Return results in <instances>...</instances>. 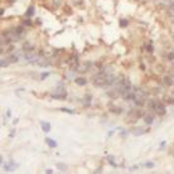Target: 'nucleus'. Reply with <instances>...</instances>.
<instances>
[{
  "mask_svg": "<svg viewBox=\"0 0 174 174\" xmlns=\"http://www.w3.org/2000/svg\"><path fill=\"white\" fill-rule=\"evenodd\" d=\"M145 168H154V163H151V162H146L145 163Z\"/></svg>",
  "mask_w": 174,
  "mask_h": 174,
  "instance_id": "nucleus-25",
  "label": "nucleus"
},
{
  "mask_svg": "<svg viewBox=\"0 0 174 174\" xmlns=\"http://www.w3.org/2000/svg\"><path fill=\"white\" fill-rule=\"evenodd\" d=\"M33 15H34V6H29L28 11L25 13V16H27V18H32Z\"/></svg>",
  "mask_w": 174,
  "mask_h": 174,
  "instance_id": "nucleus-15",
  "label": "nucleus"
},
{
  "mask_svg": "<svg viewBox=\"0 0 174 174\" xmlns=\"http://www.w3.org/2000/svg\"><path fill=\"white\" fill-rule=\"evenodd\" d=\"M14 135H15V130H11V131H10V134H9V136H10V138H13Z\"/></svg>",
  "mask_w": 174,
  "mask_h": 174,
  "instance_id": "nucleus-30",
  "label": "nucleus"
},
{
  "mask_svg": "<svg viewBox=\"0 0 174 174\" xmlns=\"http://www.w3.org/2000/svg\"><path fill=\"white\" fill-rule=\"evenodd\" d=\"M126 135H128V131H124V130H122V131H121V136H122V138H126Z\"/></svg>",
  "mask_w": 174,
  "mask_h": 174,
  "instance_id": "nucleus-28",
  "label": "nucleus"
},
{
  "mask_svg": "<svg viewBox=\"0 0 174 174\" xmlns=\"http://www.w3.org/2000/svg\"><path fill=\"white\" fill-rule=\"evenodd\" d=\"M67 96L66 90H65V86H63V82H59L58 87L54 90V92L52 93V97L56 100H65Z\"/></svg>",
  "mask_w": 174,
  "mask_h": 174,
  "instance_id": "nucleus-4",
  "label": "nucleus"
},
{
  "mask_svg": "<svg viewBox=\"0 0 174 174\" xmlns=\"http://www.w3.org/2000/svg\"><path fill=\"white\" fill-rule=\"evenodd\" d=\"M148 50H149V52H153V47L151 45H148Z\"/></svg>",
  "mask_w": 174,
  "mask_h": 174,
  "instance_id": "nucleus-32",
  "label": "nucleus"
},
{
  "mask_svg": "<svg viewBox=\"0 0 174 174\" xmlns=\"http://www.w3.org/2000/svg\"><path fill=\"white\" fill-rule=\"evenodd\" d=\"M24 25H32V22H31V20H24Z\"/></svg>",
  "mask_w": 174,
  "mask_h": 174,
  "instance_id": "nucleus-29",
  "label": "nucleus"
},
{
  "mask_svg": "<svg viewBox=\"0 0 174 174\" xmlns=\"http://www.w3.org/2000/svg\"><path fill=\"white\" fill-rule=\"evenodd\" d=\"M72 3L75 4V6H80L83 4V0H72Z\"/></svg>",
  "mask_w": 174,
  "mask_h": 174,
  "instance_id": "nucleus-21",
  "label": "nucleus"
},
{
  "mask_svg": "<svg viewBox=\"0 0 174 174\" xmlns=\"http://www.w3.org/2000/svg\"><path fill=\"white\" fill-rule=\"evenodd\" d=\"M115 76H107L105 75L102 71H100L99 73H96L93 76V85L99 87H107V86H112L114 81H115Z\"/></svg>",
  "mask_w": 174,
  "mask_h": 174,
  "instance_id": "nucleus-1",
  "label": "nucleus"
},
{
  "mask_svg": "<svg viewBox=\"0 0 174 174\" xmlns=\"http://www.w3.org/2000/svg\"><path fill=\"white\" fill-rule=\"evenodd\" d=\"M91 99H92V97H91V95H87V96H86V99H85V100H86V105H90V102H91Z\"/></svg>",
  "mask_w": 174,
  "mask_h": 174,
  "instance_id": "nucleus-27",
  "label": "nucleus"
},
{
  "mask_svg": "<svg viewBox=\"0 0 174 174\" xmlns=\"http://www.w3.org/2000/svg\"><path fill=\"white\" fill-rule=\"evenodd\" d=\"M9 63H10V62L8 61L6 58H3V59H1V63H0V65H1V67H6L8 65H9Z\"/></svg>",
  "mask_w": 174,
  "mask_h": 174,
  "instance_id": "nucleus-20",
  "label": "nucleus"
},
{
  "mask_svg": "<svg viewBox=\"0 0 174 174\" xmlns=\"http://www.w3.org/2000/svg\"><path fill=\"white\" fill-rule=\"evenodd\" d=\"M9 62L10 63H16L18 62V56H15V54H11L9 57Z\"/></svg>",
  "mask_w": 174,
  "mask_h": 174,
  "instance_id": "nucleus-18",
  "label": "nucleus"
},
{
  "mask_svg": "<svg viewBox=\"0 0 174 174\" xmlns=\"http://www.w3.org/2000/svg\"><path fill=\"white\" fill-rule=\"evenodd\" d=\"M61 111H63V112H67V114H73V111H72L71 109H66V107H62V109H59Z\"/></svg>",
  "mask_w": 174,
  "mask_h": 174,
  "instance_id": "nucleus-22",
  "label": "nucleus"
},
{
  "mask_svg": "<svg viewBox=\"0 0 174 174\" xmlns=\"http://www.w3.org/2000/svg\"><path fill=\"white\" fill-rule=\"evenodd\" d=\"M75 82L78 85V86H85V85L87 83V81L85 78H82V77H78V78H76L75 80Z\"/></svg>",
  "mask_w": 174,
  "mask_h": 174,
  "instance_id": "nucleus-14",
  "label": "nucleus"
},
{
  "mask_svg": "<svg viewBox=\"0 0 174 174\" xmlns=\"http://www.w3.org/2000/svg\"><path fill=\"white\" fill-rule=\"evenodd\" d=\"M149 109L153 112H155L158 116H164L165 115V106L163 102H160L159 100L153 99L149 101Z\"/></svg>",
  "mask_w": 174,
  "mask_h": 174,
  "instance_id": "nucleus-2",
  "label": "nucleus"
},
{
  "mask_svg": "<svg viewBox=\"0 0 174 174\" xmlns=\"http://www.w3.org/2000/svg\"><path fill=\"white\" fill-rule=\"evenodd\" d=\"M49 75H50L49 72H45V73H42V75H40V80H45V78L48 77Z\"/></svg>",
  "mask_w": 174,
  "mask_h": 174,
  "instance_id": "nucleus-26",
  "label": "nucleus"
},
{
  "mask_svg": "<svg viewBox=\"0 0 174 174\" xmlns=\"http://www.w3.org/2000/svg\"><path fill=\"white\" fill-rule=\"evenodd\" d=\"M47 173H48V174H50V173H53V170H52V169H47V170H45Z\"/></svg>",
  "mask_w": 174,
  "mask_h": 174,
  "instance_id": "nucleus-33",
  "label": "nucleus"
},
{
  "mask_svg": "<svg viewBox=\"0 0 174 174\" xmlns=\"http://www.w3.org/2000/svg\"><path fill=\"white\" fill-rule=\"evenodd\" d=\"M88 67H90V63L80 65V66H77V71H78V72H86V71H88Z\"/></svg>",
  "mask_w": 174,
  "mask_h": 174,
  "instance_id": "nucleus-13",
  "label": "nucleus"
},
{
  "mask_svg": "<svg viewBox=\"0 0 174 174\" xmlns=\"http://www.w3.org/2000/svg\"><path fill=\"white\" fill-rule=\"evenodd\" d=\"M107 160H109V163L111 164L112 167H116V164L114 163V158H112V156H107Z\"/></svg>",
  "mask_w": 174,
  "mask_h": 174,
  "instance_id": "nucleus-23",
  "label": "nucleus"
},
{
  "mask_svg": "<svg viewBox=\"0 0 174 174\" xmlns=\"http://www.w3.org/2000/svg\"><path fill=\"white\" fill-rule=\"evenodd\" d=\"M37 65L40 66V67H47V66H49V61H48V59H47L45 57L39 56V59H38Z\"/></svg>",
  "mask_w": 174,
  "mask_h": 174,
  "instance_id": "nucleus-7",
  "label": "nucleus"
},
{
  "mask_svg": "<svg viewBox=\"0 0 174 174\" xmlns=\"http://www.w3.org/2000/svg\"><path fill=\"white\" fill-rule=\"evenodd\" d=\"M168 13H169V14H170L172 16H174V1L168 6Z\"/></svg>",
  "mask_w": 174,
  "mask_h": 174,
  "instance_id": "nucleus-17",
  "label": "nucleus"
},
{
  "mask_svg": "<svg viewBox=\"0 0 174 174\" xmlns=\"http://www.w3.org/2000/svg\"><path fill=\"white\" fill-rule=\"evenodd\" d=\"M144 121H145L146 125H151L153 122H154V115H153V114H146V115H144Z\"/></svg>",
  "mask_w": 174,
  "mask_h": 174,
  "instance_id": "nucleus-9",
  "label": "nucleus"
},
{
  "mask_svg": "<svg viewBox=\"0 0 174 174\" xmlns=\"http://www.w3.org/2000/svg\"><path fill=\"white\" fill-rule=\"evenodd\" d=\"M57 168L58 169H61V172H66V169H67V167L65 164H62V163H58L57 164Z\"/></svg>",
  "mask_w": 174,
  "mask_h": 174,
  "instance_id": "nucleus-19",
  "label": "nucleus"
},
{
  "mask_svg": "<svg viewBox=\"0 0 174 174\" xmlns=\"http://www.w3.org/2000/svg\"><path fill=\"white\" fill-rule=\"evenodd\" d=\"M174 81L172 80V77H169V76H167V77L164 78V85H167V86H173Z\"/></svg>",
  "mask_w": 174,
  "mask_h": 174,
  "instance_id": "nucleus-16",
  "label": "nucleus"
},
{
  "mask_svg": "<svg viewBox=\"0 0 174 174\" xmlns=\"http://www.w3.org/2000/svg\"><path fill=\"white\" fill-rule=\"evenodd\" d=\"M148 130H145L144 128H136V129H134L131 133H133V135H135V136H141V135H144L146 133Z\"/></svg>",
  "mask_w": 174,
  "mask_h": 174,
  "instance_id": "nucleus-8",
  "label": "nucleus"
},
{
  "mask_svg": "<svg viewBox=\"0 0 174 174\" xmlns=\"http://www.w3.org/2000/svg\"><path fill=\"white\" fill-rule=\"evenodd\" d=\"M40 126H42V130H43L44 133H49V131H50V124H49V122L42 121L40 122Z\"/></svg>",
  "mask_w": 174,
  "mask_h": 174,
  "instance_id": "nucleus-11",
  "label": "nucleus"
},
{
  "mask_svg": "<svg viewBox=\"0 0 174 174\" xmlns=\"http://www.w3.org/2000/svg\"><path fill=\"white\" fill-rule=\"evenodd\" d=\"M3 168L5 169L6 172H14V169H15V165H14V162H10L9 164H5V163H3Z\"/></svg>",
  "mask_w": 174,
  "mask_h": 174,
  "instance_id": "nucleus-10",
  "label": "nucleus"
},
{
  "mask_svg": "<svg viewBox=\"0 0 174 174\" xmlns=\"http://www.w3.org/2000/svg\"><path fill=\"white\" fill-rule=\"evenodd\" d=\"M44 141H45V144H47V145H48L49 148H56V146H57V143L54 141V140H52L50 138H45Z\"/></svg>",
  "mask_w": 174,
  "mask_h": 174,
  "instance_id": "nucleus-12",
  "label": "nucleus"
},
{
  "mask_svg": "<svg viewBox=\"0 0 174 174\" xmlns=\"http://www.w3.org/2000/svg\"><path fill=\"white\" fill-rule=\"evenodd\" d=\"M126 25H128V20L121 19V20H120V27H126Z\"/></svg>",
  "mask_w": 174,
  "mask_h": 174,
  "instance_id": "nucleus-24",
  "label": "nucleus"
},
{
  "mask_svg": "<svg viewBox=\"0 0 174 174\" xmlns=\"http://www.w3.org/2000/svg\"><path fill=\"white\" fill-rule=\"evenodd\" d=\"M145 99H146V93L141 90H139V88H136V92H135V96H134V100H133L135 102V105L143 106L145 104Z\"/></svg>",
  "mask_w": 174,
  "mask_h": 174,
  "instance_id": "nucleus-5",
  "label": "nucleus"
},
{
  "mask_svg": "<svg viewBox=\"0 0 174 174\" xmlns=\"http://www.w3.org/2000/svg\"><path fill=\"white\" fill-rule=\"evenodd\" d=\"M164 146H165V141H162V144H160V150H162Z\"/></svg>",
  "mask_w": 174,
  "mask_h": 174,
  "instance_id": "nucleus-31",
  "label": "nucleus"
},
{
  "mask_svg": "<svg viewBox=\"0 0 174 174\" xmlns=\"http://www.w3.org/2000/svg\"><path fill=\"white\" fill-rule=\"evenodd\" d=\"M104 72L105 75H107V76H115V68H114V66H111V65H109V66H105L102 70H101Z\"/></svg>",
  "mask_w": 174,
  "mask_h": 174,
  "instance_id": "nucleus-6",
  "label": "nucleus"
},
{
  "mask_svg": "<svg viewBox=\"0 0 174 174\" xmlns=\"http://www.w3.org/2000/svg\"><path fill=\"white\" fill-rule=\"evenodd\" d=\"M3 36L6 37V39L9 42H18V40L22 39V37H23V34L22 33H19L16 28H13V29H9V31L4 32Z\"/></svg>",
  "mask_w": 174,
  "mask_h": 174,
  "instance_id": "nucleus-3",
  "label": "nucleus"
}]
</instances>
